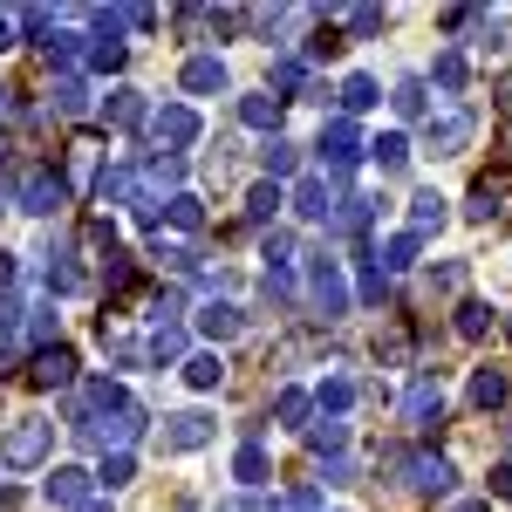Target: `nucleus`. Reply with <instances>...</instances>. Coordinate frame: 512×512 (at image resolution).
I'll list each match as a JSON object with an SVG mask.
<instances>
[{"instance_id":"obj_23","label":"nucleus","mask_w":512,"mask_h":512,"mask_svg":"<svg viewBox=\"0 0 512 512\" xmlns=\"http://www.w3.org/2000/svg\"><path fill=\"white\" fill-rule=\"evenodd\" d=\"M239 123H253V130H280V96H246V103H239Z\"/></svg>"},{"instance_id":"obj_21","label":"nucleus","mask_w":512,"mask_h":512,"mask_svg":"<svg viewBox=\"0 0 512 512\" xmlns=\"http://www.w3.org/2000/svg\"><path fill=\"white\" fill-rule=\"evenodd\" d=\"M198 328H205L212 342H226V335H239V308H226V301H212V308H198Z\"/></svg>"},{"instance_id":"obj_44","label":"nucleus","mask_w":512,"mask_h":512,"mask_svg":"<svg viewBox=\"0 0 512 512\" xmlns=\"http://www.w3.org/2000/svg\"><path fill=\"white\" fill-rule=\"evenodd\" d=\"M0 287H14V253L0 246Z\"/></svg>"},{"instance_id":"obj_40","label":"nucleus","mask_w":512,"mask_h":512,"mask_svg":"<svg viewBox=\"0 0 512 512\" xmlns=\"http://www.w3.org/2000/svg\"><path fill=\"white\" fill-rule=\"evenodd\" d=\"M383 28V7H349V35H376Z\"/></svg>"},{"instance_id":"obj_42","label":"nucleus","mask_w":512,"mask_h":512,"mask_svg":"<svg viewBox=\"0 0 512 512\" xmlns=\"http://www.w3.org/2000/svg\"><path fill=\"white\" fill-rule=\"evenodd\" d=\"M267 512H321V492H294V499H280V506Z\"/></svg>"},{"instance_id":"obj_33","label":"nucleus","mask_w":512,"mask_h":512,"mask_svg":"<svg viewBox=\"0 0 512 512\" xmlns=\"http://www.w3.org/2000/svg\"><path fill=\"white\" fill-rule=\"evenodd\" d=\"M485 328H492V308H485V301H465V308H458V335H465V342H478Z\"/></svg>"},{"instance_id":"obj_26","label":"nucleus","mask_w":512,"mask_h":512,"mask_svg":"<svg viewBox=\"0 0 512 512\" xmlns=\"http://www.w3.org/2000/svg\"><path fill=\"white\" fill-rule=\"evenodd\" d=\"M472 403L478 410H499V403H506V376H499V369H478L472 376Z\"/></svg>"},{"instance_id":"obj_14","label":"nucleus","mask_w":512,"mask_h":512,"mask_svg":"<svg viewBox=\"0 0 512 512\" xmlns=\"http://www.w3.org/2000/svg\"><path fill=\"white\" fill-rule=\"evenodd\" d=\"M506 198H512L506 178H478V185H472V205H465V212H472V219H499V212H506Z\"/></svg>"},{"instance_id":"obj_5","label":"nucleus","mask_w":512,"mask_h":512,"mask_svg":"<svg viewBox=\"0 0 512 512\" xmlns=\"http://www.w3.org/2000/svg\"><path fill=\"white\" fill-rule=\"evenodd\" d=\"M212 437H219V424H212L205 410H178V417H164L158 451H198V444H212Z\"/></svg>"},{"instance_id":"obj_47","label":"nucleus","mask_w":512,"mask_h":512,"mask_svg":"<svg viewBox=\"0 0 512 512\" xmlns=\"http://www.w3.org/2000/svg\"><path fill=\"white\" fill-rule=\"evenodd\" d=\"M76 512H110V499H103V492H96V499H89V506H76Z\"/></svg>"},{"instance_id":"obj_32","label":"nucleus","mask_w":512,"mask_h":512,"mask_svg":"<svg viewBox=\"0 0 512 512\" xmlns=\"http://www.w3.org/2000/svg\"><path fill=\"white\" fill-rule=\"evenodd\" d=\"M55 110H62V117H82V110H89V89H82L76 76H62L55 82Z\"/></svg>"},{"instance_id":"obj_22","label":"nucleus","mask_w":512,"mask_h":512,"mask_svg":"<svg viewBox=\"0 0 512 512\" xmlns=\"http://www.w3.org/2000/svg\"><path fill=\"white\" fill-rule=\"evenodd\" d=\"M315 403H321V417H342V410L355 403V383L349 376H328V383L315 390Z\"/></svg>"},{"instance_id":"obj_29","label":"nucleus","mask_w":512,"mask_h":512,"mask_svg":"<svg viewBox=\"0 0 512 512\" xmlns=\"http://www.w3.org/2000/svg\"><path fill=\"white\" fill-rule=\"evenodd\" d=\"M41 55H48V62H76V55H82V35H69V28H48V35H41Z\"/></svg>"},{"instance_id":"obj_12","label":"nucleus","mask_w":512,"mask_h":512,"mask_svg":"<svg viewBox=\"0 0 512 512\" xmlns=\"http://www.w3.org/2000/svg\"><path fill=\"white\" fill-rule=\"evenodd\" d=\"M178 82H185L192 96H219V89H226V62H219V55H192Z\"/></svg>"},{"instance_id":"obj_11","label":"nucleus","mask_w":512,"mask_h":512,"mask_svg":"<svg viewBox=\"0 0 512 512\" xmlns=\"http://www.w3.org/2000/svg\"><path fill=\"white\" fill-rule=\"evenodd\" d=\"M28 376H35L41 390H62V383L76 376V349H62V342H55V349H41V355H35V369H28Z\"/></svg>"},{"instance_id":"obj_36","label":"nucleus","mask_w":512,"mask_h":512,"mask_svg":"<svg viewBox=\"0 0 512 512\" xmlns=\"http://www.w3.org/2000/svg\"><path fill=\"white\" fill-rule=\"evenodd\" d=\"M369 158L383 164V171H403V158H410V144H403V137H376V144H369Z\"/></svg>"},{"instance_id":"obj_45","label":"nucleus","mask_w":512,"mask_h":512,"mask_svg":"<svg viewBox=\"0 0 512 512\" xmlns=\"http://www.w3.org/2000/svg\"><path fill=\"white\" fill-rule=\"evenodd\" d=\"M0 48H14V14H0Z\"/></svg>"},{"instance_id":"obj_15","label":"nucleus","mask_w":512,"mask_h":512,"mask_svg":"<svg viewBox=\"0 0 512 512\" xmlns=\"http://www.w3.org/2000/svg\"><path fill=\"white\" fill-rule=\"evenodd\" d=\"M260 164H267V185H274V178H294V171H301V151H294L287 137H267V144H260Z\"/></svg>"},{"instance_id":"obj_39","label":"nucleus","mask_w":512,"mask_h":512,"mask_svg":"<svg viewBox=\"0 0 512 512\" xmlns=\"http://www.w3.org/2000/svg\"><path fill=\"white\" fill-rule=\"evenodd\" d=\"M123 62H130L123 41H96V48H89V69H123Z\"/></svg>"},{"instance_id":"obj_19","label":"nucleus","mask_w":512,"mask_h":512,"mask_svg":"<svg viewBox=\"0 0 512 512\" xmlns=\"http://www.w3.org/2000/svg\"><path fill=\"white\" fill-rule=\"evenodd\" d=\"M431 226H444V198H437V192H417V198H410V233L424 239Z\"/></svg>"},{"instance_id":"obj_41","label":"nucleus","mask_w":512,"mask_h":512,"mask_svg":"<svg viewBox=\"0 0 512 512\" xmlns=\"http://www.w3.org/2000/svg\"><path fill=\"white\" fill-rule=\"evenodd\" d=\"M274 82H280V89H301V82H308V69H301L294 55H280V62H274Z\"/></svg>"},{"instance_id":"obj_3","label":"nucleus","mask_w":512,"mask_h":512,"mask_svg":"<svg viewBox=\"0 0 512 512\" xmlns=\"http://www.w3.org/2000/svg\"><path fill=\"white\" fill-rule=\"evenodd\" d=\"M472 130H478V117L465 110V103H451L444 117H431V130H424V144H431L437 158H458V151L472 144Z\"/></svg>"},{"instance_id":"obj_38","label":"nucleus","mask_w":512,"mask_h":512,"mask_svg":"<svg viewBox=\"0 0 512 512\" xmlns=\"http://www.w3.org/2000/svg\"><path fill=\"white\" fill-rule=\"evenodd\" d=\"M369 103H376V82H369V76L342 82V110H369Z\"/></svg>"},{"instance_id":"obj_46","label":"nucleus","mask_w":512,"mask_h":512,"mask_svg":"<svg viewBox=\"0 0 512 512\" xmlns=\"http://www.w3.org/2000/svg\"><path fill=\"white\" fill-rule=\"evenodd\" d=\"M219 512H253V499H246V492H239V499H226V506Z\"/></svg>"},{"instance_id":"obj_13","label":"nucleus","mask_w":512,"mask_h":512,"mask_svg":"<svg viewBox=\"0 0 512 512\" xmlns=\"http://www.w3.org/2000/svg\"><path fill=\"white\" fill-rule=\"evenodd\" d=\"M294 212H301V219H315V226H328V219H335V192H328L321 178H301V192H294Z\"/></svg>"},{"instance_id":"obj_17","label":"nucleus","mask_w":512,"mask_h":512,"mask_svg":"<svg viewBox=\"0 0 512 512\" xmlns=\"http://www.w3.org/2000/svg\"><path fill=\"white\" fill-rule=\"evenodd\" d=\"M164 219H171L178 233H198V226H205V212H198L192 192H171V198H164Z\"/></svg>"},{"instance_id":"obj_9","label":"nucleus","mask_w":512,"mask_h":512,"mask_svg":"<svg viewBox=\"0 0 512 512\" xmlns=\"http://www.w3.org/2000/svg\"><path fill=\"white\" fill-rule=\"evenodd\" d=\"M151 130H158V144H171V151H178V144H198V130H205V123H198L192 103H164L158 117H151Z\"/></svg>"},{"instance_id":"obj_7","label":"nucleus","mask_w":512,"mask_h":512,"mask_svg":"<svg viewBox=\"0 0 512 512\" xmlns=\"http://www.w3.org/2000/svg\"><path fill=\"white\" fill-rule=\"evenodd\" d=\"M437 417H444V383H437V376H417V383L403 390V424H410V431H431Z\"/></svg>"},{"instance_id":"obj_43","label":"nucleus","mask_w":512,"mask_h":512,"mask_svg":"<svg viewBox=\"0 0 512 512\" xmlns=\"http://www.w3.org/2000/svg\"><path fill=\"white\" fill-rule=\"evenodd\" d=\"M492 492H499V499H512V465H499V472H492Z\"/></svg>"},{"instance_id":"obj_10","label":"nucleus","mask_w":512,"mask_h":512,"mask_svg":"<svg viewBox=\"0 0 512 512\" xmlns=\"http://www.w3.org/2000/svg\"><path fill=\"white\" fill-rule=\"evenodd\" d=\"M96 499V478L89 472H76V465H62V472H48V506H89Z\"/></svg>"},{"instance_id":"obj_30","label":"nucleus","mask_w":512,"mask_h":512,"mask_svg":"<svg viewBox=\"0 0 512 512\" xmlns=\"http://www.w3.org/2000/svg\"><path fill=\"white\" fill-rule=\"evenodd\" d=\"M274 212H280V185H253V192H246V219H253V226H267Z\"/></svg>"},{"instance_id":"obj_2","label":"nucleus","mask_w":512,"mask_h":512,"mask_svg":"<svg viewBox=\"0 0 512 512\" xmlns=\"http://www.w3.org/2000/svg\"><path fill=\"white\" fill-rule=\"evenodd\" d=\"M315 151H321V171H328V178H349L355 158H362V137H355V123H349V117H335L328 130H321Z\"/></svg>"},{"instance_id":"obj_49","label":"nucleus","mask_w":512,"mask_h":512,"mask_svg":"<svg viewBox=\"0 0 512 512\" xmlns=\"http://www.w3.org/2000/svg\"><path fill=\"white\" fill-rule=\"evenodd\" d=\"M458 512H485V506H458Z\"/></svg>"},{"instance_id":"obj_16","label":"nucleus","mask_w":512,"mask_h":512,"mask_svg":"<svg viewBox=\"0 0 512 512\" xmlns=\"http://www.w3.org/2000/svg\"><path fill=\"white\" fill-rule=\"evenodd\" d=\"M390 103H396V117H403V123H410V117H424V110H431V89H424V76H403Z\"/></svg>"},{"instance_id":"obj_31","label":"nucleus","mask_w":512,"mask_h":512,"mask_svg":"<svg viewBox=\"0 0 512 512\" xmlns=\"http://www.w3.org/2000/svg\"><path fill=\"white\" fill-rule=\"evenodd\" d=\"M308 444H315V451H342V444H349V424H342V417H321V424H308Z\"/></svg>"},{"instance_id":"obj_35","label":"nucleus","mask_w":512,"mask_h":512,"mask_svg":"<svg viewBox=\"0 0 512 512\" xmlns=\"http://www.w3.org/2000/svg\"><path fill=\"white\" fill-rule=\"evenodd\" d=\"M233 472H239V485H260V478H267V451H260V444H246V451L233 458Z\"/></svg>"},{"instance_id":"obj_25","label":"nucleus","mask_w":512,"mask_h":512,"mask_svg":"<svg viewBox=\"0 0 512 512\" xmlns=\"http://www.w3.org/2000/svg\"><path fill=\"white\" fill-rule=\"evenodd\" d=\"M219 376H226L219 355H185V383H192V390H219Z\"/></svg>"},{"instance_id":"obj_27","label":"nucleus","mask_w":512,"mask_h":512,"mask_svg":"<svg viewBox=\"0 0 512 512\" xmlns=\"http://www.w3.org/2000/svg\"><path fill=\"white\" fill-rule=\"evenodd\" d=\"M103 117L123 123V130H130V123H144V96H137V89H117V96L103 103Z\"/></svg>"},{"instance_id":"obj_37","label":"nucleus","mask_w":512,"mask_h":512,"mask_svg":"<svg viewBox=\"0 0 512 512\" xmlns=\"http://www.w3.org/2000/svg\"><path fill=\"white\" fill-rule=\"evenodd\" d=\"M130 472H137V465H130V451H110V458H103V492H117V485H130Z\"/></svg>"},{"instance_id":"obj_50","label":"nucleus","mask_w":512,"mask_h":512,"mask_svg":"<svg viewBox=\"0 0 512 512\" xmlns=\"http://www.w3.org/2000/svg\"><path fill=\"white\" fill-rule=\"evenodd\" d=\"M506 335H512V321H506Z\"/></svg>"},{"instance_id":"obj_4","label":"nucleus","mask_w":512,"mask_h":512,"mask_svg":"<svg viewBox=\"0 0 512 512\" xmlns=\"http://www.w3.org/2000/svg\"><path fill=\"white\" fill-rule=\"evenodd\" d=\"M308 294H315V308H321V321H342L349 315V287H342V267L321 253L315 267H308Z\"/></svg>"},{"instance_id":"obj_1","label":"nucleus","mask_w":512,"mask_h":512,"mask_svg":"<svg viewBox=\"0 0 512 512\" xmlns=\"http://www.w3.org/2000/svg\"><path fill=\"white\" fill-rule=\"evenodd\" d=\"M48 444H55V424H48V417H14V431L0 437V465L35 472L41 458H48Z\"/></svg>"},{"instance_id":"obj_8","label":"nucleus","mask_w":512,"mask_h":512,"mask_svg":"<svg viewBox=\"0 0 512 512\" xmlns=\"http://www.w3.org/2000/svg\"><path fill=\"white\" fill-rule=\"evenodd\" d=\"M14 198H21V212H28V219H48V212L69 198V185H62L55 171H28V178L14 185Z\"/></svg>"},{"instance_id":"obj_28","label":"nucleus","mask_w":512,"mask_h":512,"mask_svg":"<svg viewBox=\"0 0 512 512\" xmlns=\"http://www.w3.org/2000/svg\"><path fill=\"white\" fill-rule=\"evenodd\" d=\"M437 89H451V96H458V89H465V76H472V69H465V55H458V48H444V55H437Z\"/></svg>"},{"instance_id":"obj_48","label":"nucleus","mask_w":512,"mask_h":512,"mask_svg":"<svg viewBox=\"0 0 512 512\" xmlns=\"http://www.w3.org/2000/svg\"><path fill=\"white\" fill-rule=\"evenodd\" d=\"M506 110H512V82H506Z\"/></svg>"},{"instance_id":"obj_20","label":"nucleus","mask_w":512,"mask_h":512,"mask_svg":"<svg viewBox=\"0 0 512 512\" xmlns=\"http://www.w3.org/2000/svg\"><path fill=\"white\" fill-rule=\"evenodd\" d=\"M48 294H82V267L69 253H48Z\"/></svg>"},{"instance_id":"obj_18","label":"nucleus","mask_w":512,"mask_h":512,"mask_svg":"<svg viewBox=\"0 0 512 512\" xmlns=\"http://www.w3.org/2000/svg\"><path fill=\"white\" fill-rule=\"evenodd\" d=\"M417 246H424V239H417V233H396L390 246L376 253V260H383V274H403V267H417Z\"/></svg>"},{"instance_id":"obj_24","label":"nucleus","mask_w":512,"mask_h":512,"mask_svg":"<svg viewBox=\"0 0 512 512\" xmlns=\"http://www.w3.org/2000/svg\"><path fill=\"white\" fill-rule=\"evenodd\" d=\"M178 355H185V328L178 321H158L151 328V362H178Z\"/></svg>"},{"instance_id":"obj_34","label":"nucleus","mask_w":512,"mask_h":512,"mask_svg":"<svg viewBox=\"0 0 512 512\" xmlns=\"http://www.w3.org/2000/svg\"><path fill=\"white\" fill-rule=\"evenodd\" d=\"M308 410H315V396H308V390H280V403H274V417H280V424H301Z\"/></svg>"},{"instance_id":"obj_6","label":"nucleus","mask_w":512,"mask_h":512,"mask_svg":"<svg viewBox=\"0 0 512 512\" xmlns=\"http://www.w3.org/2000/svg\"><path fill=\"white\" fill-rule=\"evenodd\" d=\"M403 485H410V492H424V499H444V492H451V485H458V465H451V458H431V451H417V458H403Z\"/></svg>"}]
</instances>
